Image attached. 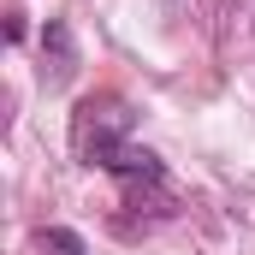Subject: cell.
Returning <instances> with one entry per match:
<instances>
[{"instance_id": "obj_1", "label": "cell", "mask_w": 255, "mask_h": 255, "mask_svg": "<svg viewBox=\"0 0 255 255\" xmlns=\"http://www.w3.org/2000/svg\"><path fill=\"white\" fill-rule=\"evenodd\" d=\"M125 142H130V107L119 95H83L77 101V113H71V148H77V160H89V166L107 172V160Z\"/></svg>"}, {"instance_id": "obj_2", "label": "cell", "mask_w": 255, "mask_h": 255, "mask_svg": "<svg viewBox=\"0 0 255 255\" xmlns=\"http://www.w3.org/2000/svg\"><path fill=\"white\" fill-rule=\"evenodd\" d=\"M42 60H48V89H60L65 77L77 71V48H71V24H65V18H48V30H42Z\"/></svg>"}, {"instance_id": "obj_3", "label": "cell", "mask_w": 255, "mask_h": 255, "mask_svg": "<svg viewBox=\"0 0 255 255\" xmlns=\"http://www.w3.org/2000/svg\"><path fill=\"white\" fill-rule=\"evenodd\" d=\"M36 250L42 255H83V238L65 232V226H48V232H36Z\"/></svg>"}]
</instances>
